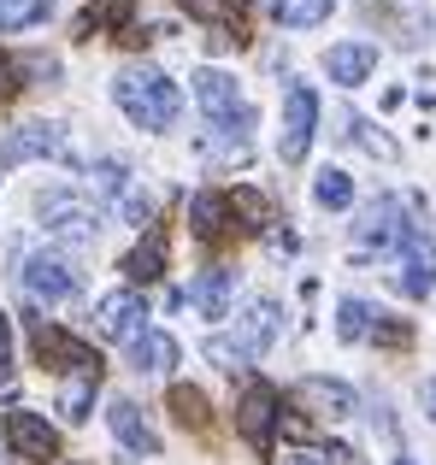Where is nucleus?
Returning <instances> with one entry per match:
<instances>
[{"mask_svg": "<svg viewBox=\"0 0 436 465\" xmlns=\"http://www.w3.org/2000/svg\"><path fill=\"white\" fill-rule=\"evenodd\" d=\"M324 71H331V83H342V89H360V83L378 71V47L372 42H336L331 54H324Z\"/></svg>", "mask_w": 436, "mask_h": 465, "instance_id": "16", "label": "nucleus"}, {"mask_svg": "<svg viewBox=\"0 0 436 465\" xmlns=\"http://www.w3.org/2000/svg\"><path fill=\"white\" fill-rule=\"evenodd\" d=\"M395 465H413V460H395Z\"/></svg>", "mask_w": 436, "mask_h": 465, "instance_id": "39", "label": "nucleus"}, {"mask_svg": "<svg viewBox=\"0 0 436 465\" xmlns=\"http://www.w3.org/2000/svg\"><path fill=\"white\" fill-rule=\"evenodd\" d=\"M372 318H378V312H372L366 301L348 295L342 307H336V336H342V341H366V336H372Z\"/></svg>", "mask_w": 436, "mask_h": 465, "instance_id": "28", "label": "nucleus"}, {"mask_svg": "<svg viewBox=\"0 0 436 465\" xmlns=\"http://www.w3.org/2000/svg\"><path fill=\"white\" fill-rule=\"evenodd\" d=\"M130 183V171H124V159H101V165L89 171V189H101V194H118Z\"/></svg>", "mask_w": 436, "mask_h": 465, "instance_id": "30", "label": "nucleus"}, {"mask_svg": "<svg viewBox=\"0 0 436 465\" xmlns=\"http://www.w3.org/2000/svg\"><path fill=\"white\" fill-rule=\"evenodd\" d=\"M312 136H319V94H312V83H289L283 89V130H277L283 165H301L312 153Z\"/></svg>", "mask_w": 436, "mask_h": 465, "instance_id": "6", "label": "nucleus"}, {"mask_svg": "<svg viewBox=\"0 0 436 465\" xmlns=\"http://www.w3.org/2000/svg\"><path fill=\"white\" fill-rule=\"evenodd\" d=\"M54 12V0H0V30H30Z\"/></svg>", "mask_w": 436, "mask_h": 465, "instance_id": "29", "label": "nucleus"}, {"mask_svg": "<svg viewBox=\"0 0 436 465\" xmlns=\"http://www.w3.org/2000/svg\"><path fill=\"white\" fill-rule=\"evenodd\" d=\"M207 360L218 365V371H236V365H248V360H242V348H236V341H224V336L207 341Z\"/></svg>", "mask_w": 436, "mask_h": 465, "instance_id": "33", "label": "nucleus"}, {"mask_svg": "<svg viewBox=\"0 0 436 465\" xmlns=\"http://www.w3.org/2000/svg\"><path fill=\"white\" fill-rule=\"evenodd\" d=\"M425 412H431V419H436V377H431V383H425Z\"/></svg>", "mask_w": 436, "mask_h": 465, "instance_id": "38", "label": "nucleus"}, {"mask_svg": "<svg viewBox=\"0 0 436 465\" xmlns=\"http://www.w3.org/2000/svg\"><path fill=\"white\" fill-rule=\"evenodd\" d=\"M0 430H6V448H12L18 460H30V465H54V460H59V430L42 419V412L12 407Z\"/></svg>", "mask_w": 436, "mask_h": 465, "instance_id": "8", "label": "nucleus"}, {"mask_svg": "<svg viewBox=\"0 0 436 465\" xmlns=\"http://www.w3.org/2000/svg\"><path fill=\"white\" fill-rule=\"evenodd\" d=\"M265 6H272V18L283 24V30H319L336 0H265Z\"/></svg>", "mask_w": 436, "mask_h": 465, "instance_id": "24", "label": "nucleus"}, {"mask_svg": "<svg viewBox=\"0 0 436 465\" xmlns=\"http://www.w3.org/2000/svg\"><path fill=\"white\" fill-rule=\"evenodd\" d=\"M24 289H30L35 301H71L83 289V277H77V265H71L65 253L35 248L30 260H24Z\"/></svg>", "mask_w": 436, "mask_h": 465, "instance_id": "11", "label": "nucleus"}, {"mask_svg": "<svg viewBox=\"0 0 436 465\" xmlns=\"http://www.w3.org/2000/svg\"><path fill=\"white\" fill-rule=\"evenodd\" d=\"M277 419H283V395H277V383L253 377V383L242 389V401H236V430H242V442H248L253 454H272Z\"/></svg>", "mask_w": 436, "mask_h": 465, "instance_id": "7", "label": "nucleus"}, {"mask_svg": "<svg viewBox=\"0 0 436 465\" xmlns=\"http://www.w3.org/2000/svg\"><path fill=\"white\" fill-rule=\"evenodd\" d=\"M195 106L207 113V124H213V142H224V153L230 159H242L248 153V136H253V106L242 101V89H236V77H224V71H195Z\"/></svg>", "mask_w": 436, "mask_h": 465, "instance_id": "2", "label": "nucleus"}, {"mask_svg": "<svg viewBox=\"0 0 436 465\" xmlns=\"http://www.w3.org/2000/svg\"><path fill=\"white\" fill-rule=\"evenodd\" d=\"M224 206H230V224L236 230H265L272 224V201H265L260 189H248V183H236V189L224 194Z\"/></svg>", "mask_w": 436, "mask_h": 465, "instance_id": "23", "label": "nucleus"}, {"mask_svg": "<svg viewBox=\"0 0 436 465\" xmlns=\"http://www.w3.org/2000/svg\"><path fill=\"white\" fill-rule=\"evenodd\" d=\"M106 424H113V436L130 448V454H148V460L160 454V436H154V424L136 412V401H124V395L106 401Z\"/></svg>", "mask_w": 436, "mask_h": 465, "instance_id": "15", "label": "nucleus"}, {"mask_svg": "<svg viewBox=\"0 0 436 465\" xmlns=\"http://www.w3.org/2000/svg\"><path fill=\"white\" fill-rule=\"evenodd\" d=\"M172 412H177V424H183V430H207V424H213L207 395H201V389H189V383L172 389Z\"/></svg>", "mask_w": 436, "mask_h": 465, "instance_id": "27", "label": "nucleus"}, {"mask_svg": "<svg viewBox=\"0 0 436 465\" xmlns=\"http://www.w3.org/2000/svg\"><path fill=\"white\" fill-rule=\"evenodd\" d=\"M189 230H195V236L201 242H224L230 236V230H236V224H230V206H224V194H195V201H189Z\"/></svg>", "mask_w": 436, "mask_h": 465, "instance_id": "21", "label": "nucleus"}, {"mask_svg": "<svg viewBox=\"0 0 436 465\" xmlns=\"http://www.w3.org/2000/svg\"><path fill=\"white\" fill-rule=\"evenodd\" d=\"M130 18H136V0H89L77 18V35H130Z\"/></svg>", "mask_w": 436, "mask_h": 465, "instance_id": "18", "label": "nucleus"}, {"mask_svg": "<svg viewBox=\"0 0 436 465\" xmlns=\"http://www.w3.org/2000/svg\"><path fill=\"white\" fill-rule=\"evenodd\" d=\"M201 24H207V42L213 47H242L248 30H242V0H183Z\"/></svg>", "mask_w": 436, "mask_h": 465, "instance_id": "14", "label": "nucleus"}, {"mask_svg": "<svg viewBox=\"0 0 436 465\" xmlns=\"http://www.w3.org/2000/svg\"><path fill=\"white\" fill-rule=\"evenodd\" d=\"M130 365H136V371H172L177 341L165 336V330H142V336H130Z\"/></svg>", "mask_w": 436, "mask_h": 465, "instance_id": "22", "label": "nucleus"}, {"mask_svg": "<svg viewBox=\"0 0 436 465\" xmlns=\"http://www.w3.org/2000/svg\"><path fill=\"white\" fill-rule=\"evenodd\" d=\"M312 201L331 206V213L354 206V177H348V171H319V177H312Z\"/></svg>", "mask_w": 436, "mask_h": 465, "instance_id": "25", "label": "nucleus"}, {"mask_svg": "<svg viewBox=\"0 0 436 465\" xmlns=\"http://www.w3.org/2000/svg\"><path fill=\"white\" fill-rule=\"evenodd\" d=\"M301 401H307L312 412H319V419H354V389L348 383H336V377H301V389H295Z\"/></svg>", "mask_w": 436, "mask_h": 465, "instance_id": "17", "label": "nucleus"}, {"mask_svg": "<svg viewBox=\"0 0 436 465\" xmlns=\"http://www.w3.org/2000/svg\"><path fill=\"white\" fill-rule=\"evenodd\" d=\"M283 465H331L319 454V448H295V454H283Z\"/></svg>", "mask_w": 436, "mask_h": 465, "instance_id": "37", "label": "nucleus"}, {"mask_svg": "<svg viewBox=\"0 0 436 465\" xmlns=\"http://www.w3.org/2000/svg\"><path fill=\"white\" fill-rule=\"evenodd\" d=\"M413 230H425L419 224V206L401 201V194H378V201L360 213V224H354V248L360 253H395Z\"/></svg>", "mask_w": 436, "mask_h": 465, "instance_id": "3", "label": "nucleus"}, {"mask_svg": "<svg viewBox=\"0 0 436 465\" xmlns=\"http://www.w3.org/2000/svg\"><path fill=\"white\" fill-rule=\"evenodd\" d=\"M35 213L47 218V236H59V242H94L101 236V206L89 201V194H77V189H42V201H35Z\"/></svg>", "mask_w": 436, "mask_h": 465, "instance_id": "5", "label": "nucleus"}, {"mask_svg": "<svg viewBox=\"0 0 436 465\" xmlns=\"http://www.w3.org/2000/svg\"><path fill=\"white\" fill-rule=\"evenodd\" d=\"M124 277H130V289H142V283H160L165 277V230H148V236L130 248V260H124Z\"/></svg>", "mask_w": 436, "mask_h": 465, "instance_id": "20", "label": "nucleus"}, {"mask_svg": "<svg viewBox=\"0 0 436 465\" xmlns=\"http://www.w3.org/2000/svg\"><path fill=\"white\" fill-rule=\"evenodd\" d=\"M395 289H401L407 301L436 295V242L425 230H413V236L395 248Z\"/></svg>", "mask_w": 436, "mask_h": 465, "instance_id": "10", "label": "nucleus"}, {"mask_svg": "<svg viewBox=\"0 0 436 465\" xmlns=\"http://www.w3.org/2000/svg\"><path fill=\"white\" fill-rule=\"evenodd\" d=\"M30 324V348H35V360L47 365V371H71V377H101L106 371V360L89 348L83 336H71V330H59V324H47V318H24Z\"/></svg>", "mask_w": 436, "mask_h": 465, "instance_id": "4", "label": "nucleus"}, {"mask_svg": "<svg viewBox=\"0 0 436 465\" xmlns=\"http://www.w3.org/2000/svg\"><path fill=\"white\" fill-rule=\"evenodd\" d=\"M71 142H65V124H47V118H35V124H18L0 136V165H30V159H65Z\"/></svg>", "mask_w": 436, "mask_h": 465, "instance_id": "9", "label": "nucleus"}, {"mask_svg": "<svg viewBox=\"0 0 436 465\" xmlns=\"http://www.w3.org/2000/svg\"><path fill=\"white\" fill-rule=\"evenodd\" d=\"M12 371V318L0 312V377Z\"/></svg>", "mask_w": 436, "mask_h": 465, "instance_id": "36", "label": "nucleus"}, {"mask_svg": "<svg viewBox=\"0 0 436 465\" xmlns=\"http://www.w3.org/2000/svg\"><path fill=\"white\" fill-rule=\"evenodd\" d=\"M94 324L113 341L142 336V330H148V301H142V289H113V295H101L94 301Z\"/></svg>", "mask_w": 436, "mask_h": 465, "instance_id": "12", "label": "nucleus"}, {"mask_svg": "<svg viewBox=\"0 0 436 465\" xmlns=\"http://www.w3.org/2000/svg\"><path fill=\"white\" fill-rule=\"evenodd\" d=\"M348 124H354V142H360L366 153H378V159H395V142H390V136H378V130H372L366 118H348Z\"/></svg>", "mask_w": 436, "mask_h": 465, "instance_id": "32", "label": "nucleus"}, {"mask_svg": "<svg viewBox=\"0 0 436 465\" xmlns=\"http://www.w3.org/2000/svg\"><path fill=\"white\" fill-rule=\"evenodd\" d=\"M277 324H283L277 301H248L242 318H236V348H242V360H260V353L277 341Z\"/></svg>", "mask_w": 436, "mask_h": 465, "instance_id": "13", "label": "nucleus"}, {"mask_svg": "<svg viewBox=\"0 0 436 465\" xmlns=\"http://www.w3.org/2000/svg\"><path fill=\"white\" fill-rule=\"evenodd\" d=\"M372 341H390V348H407V341H413V330H407L401 318L378 312V318H372Z\"/></svg>", "mask_w": 436, "mask_h": 465, "instance_id": "31", "label": "nucleus"}, {"mask_svg": "<svg viewBox=\"0 0 436 465\" xmlns=\"http://www.w3.org/2000/svg\"><path fill=\"white\" fill-rule=\"evenodd\" d=\"M230 289H236V272H224V265H213V272H201L195 283H189V307L201 318H224L230 312Z\"/></svg>", "mask_w": 436, "mask_h": 465, "instance_id": "19", "label": "nucleus"}, {"mask_svg": "<svg viewBox=\"0 0 436 465\" xmlns=\"http://www.w3.org/2000/svg\"><path fill=\"white\" fill-rule=\"evenodd\" d=\"M94 389H101V377H71V383L59 389V412H65V424H83V419H89Z\"/></svg>", "mask_w": 436, "mask_h": 465, "instance_id": "26", "label": "nucleus"}, {"mask_svg": "<svg viewBox=\"0 0 436 465\" xmlns=\"http://www.w3.org/2000/svg\"><path fill=\"white\" fill-rule=\"evenodd\" d=\"M124 218L142 230V224L154 218V194H148V189H124Z\"/></svg>", "mask_w": 436, "mask_h": 465, "instance_id": "34", "label": "nucleus"}, {"mask_svg": "<svg viewBox=\"0 0 436 465\" xmlns=\"http://www.w3.org/2000/svg\"><path fill=\"white\" fill-rule=\"evenodd\" d=\"M113 101H118V113L136 130H148V136L172 130L177 113H183V94H177V83L165 77L160 65H124L113 77Z\"/></svg>", "mask_w": 436, "mask_h": 465, "instance_id": "1", "label": "nucleus"}, {"mask_svg": "<svg viewBox=\"0 0 436 465\" xmlns=\"http://www.w3.org/2000/svg\"><path fill=\"white\" fill-rule=\"evenodd\" d=\"M18 89H24V83H18V59H6V54H0V106H6V101H18Z\"/></svg>", "mask_w": 436, "mask_h": 465, "instance_id": "35", "label": "nucleus"}]
</instances>
